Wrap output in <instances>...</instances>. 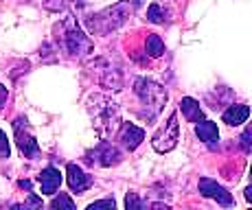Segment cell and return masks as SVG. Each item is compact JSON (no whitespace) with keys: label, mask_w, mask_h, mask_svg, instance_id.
<instances>
[{"label":"cell","mask_w":252,"mask_h":210,"mask_svg":"<svg viewBox=\"0 0 252 210\" xmlns=\"http://www.w3.org/2000/svg\"><path fill=\"white\" fill-rule=\"evenodd\" d=\"M88 112L99 138H108L110 134H114L116 125H119V105L112 99L103 94H92L88 99Z\"/></svg>","instance_id":"1"},{"label":"cell","mask_w":252,"mask_h":210,"mask_svg":"<svg viewBox=\"0 0 252 210\" xmlns=\"http://www.w3.org/2000/svg\"><path fill=\"white\" fill-rule=\"evenodd\" d=\"M134 7H136V0H123V2H116L114 7L103 9L101 13L92 16V20H88L90 33L105 35L110 31H116L119 27H123L127 22V18L134 13Z\"/></svg>","instance_id":"2"},{"label":"cell","mask_w":252,"mask_h":210,"mask_svg":"<svg viewBox=\"0 0 252 210\" xmlns=\"http://www.w3.org/2000/svg\"><path fill=\"white\" fill-rule=\"evenodd\" d=\"M134 92H136L138 99L143 101V105L147 107L149 119L160 114V110L169 99L167 90H164L160 84H156V81H152V79H145V77H138V79L134 81Z\"/></svg>","instance_id":"3"},{"label":"cell","mask_w":252,"mask_h":210,"mask_svg":"<svg viewBox=\"0 0 252 210\" xmlns=\"http://www.w3.org/2000/svg\"><path fill=\"white\" fill-rule=\"evenodd\" d=\"M178 140H180V123H178V114L173 112V114L169 116L167 123L154 134L152 147L156 149L158 153H169V151L176 149Z\"/></svg>","instance_id":"4"},{"label":"cell","mask_w":252,"mask_h":210,"mask_svg":"<svg viewBox=\"0 0 252 210\" xmlns=\"http://www.w3.org/2000/svg\"><path fill=\"white\" fill-rule=\"evenodd\" d=\"M64 46L72 57H81V55H86V53H92L94 44H92L90 37L79 29V24H75V20H68L66 22V29H64Z\"/></svg>","instance_id":"5"},{"label":"cell","mask_w":252,"mask_h":210,"mask_svg":"<svg viewBox=\"0 0 252 210\" xmlns=\"http://www.w3.org/2000/svg\"><path fill=\"white\" fill-rule=\"evenodd\" d=\"M13 131H16V143H18V149L24 153V158L29 160H35L40 155V145H37L35 136L31 134V127H29V120L27 119H16L13 120Z\"/></svg>","instance_id":"6"},{"label":"cell","mask_w":252,"mask_h":210,"mask_svg":"<svg viewBox=\"0 0 252 210\" xmlns=\"http://www.w3.org/2000/svg\"><path fill=\"white\" fill-rule=\"evenodd\" d=\"M66 180H68V186L72 193H86V190L94 184V178H92L90 173H86V171L75 162H70L68 167H66Z\"/></svg>","instance_id":"7"},{"label":"cell","mask_w":252,"mask_h":210,"mask_svg":"<svg viewBox=\"0 0 252 210\" xmlns=\"http://www.w3.org/2000/svg\"><path fill=\"white\" fill-rule=\"evenodd\" d=\"M200 193L208 199H215L220 206H232V195L226 190L221 184H217L215 180H208V178H202L200 180Z\"/></svg>","instance_id":"8"},{"label":"cell","mask_w":252,"mask_h":210,"mask_svg":"<svg viewBox=\"0 0 252 210\" xmlns=\"http://www.w3.org/2000/svg\"><path fill=\"white\" fill-rule=\"evenodd\" d=\"M92 155H94V158H88V160L90 162L101 164V167H114V164L121 162V151L116 149L114 145L105 143V140L94 151H92Z\"/></svg>","instance_id":"9"},{"label":"cell","mask_w":252,"mask_h":210,"mask_svg":"<svg viewBox=\"0 0 252 210\" xmlns=\"http://www.w3.org/2000/svg\"><path fill=\"white\" fill-rule=\"evenodd\" d=\"M119 140L125 149L134 151L145 140V131L140 129V127H136L134 123H123L121 125V131H119Z\"/></svg>","instance_id":"10"},{"label":"cell","mask_w":252,"mask_h":210,"mask_svg":"<svg viewBox=\"0 0 252 210\" xmlns=\"http://www.w3.org/2000/svg\"><path fill=\"white\" fill-rule=\"evenodd\" d=\"M37 182H40V188H42V195H55L62 186V173L60 169L55 167H46L37 175Z\"/></svg>","instance_id":"11"},{"label":"cell","mask_w":252,"mask_h":210,"mask_svg":"<svg viewBox=\"0 0 252 210\" xmlns=\"http://www.w3.org/2000/svg\"><path fill=\"white\" fill-rule=\"evenodd\" d=\"M248 116H250V107L246 103H237V105H230L228 110L221 114V119H224L226 125L235 127V125L246 123V120H248Z\"/></svg>","instance_id":"12"},{"label":"cell","mask_w":252,"mask_h":210,"mask_svg":"<svg viewBox=\"0 0 252 210\" xmlns=\"http://www.w3.org/2000/svg\"><path fill=\"white\" fill-rule=\"evenodd\" d=\"M195 136L202 140V143L211 145V147H215V143L220 140V131H217V125L213 123V120H204V119H202L200 123L195 125Z\"/></svg>","instance_id":"13"},{"label":"cell","mask_w":252,"mask_h":210,"mask_svg":"<svg viewBox=\"0 0 252 210\" xmlns=\"http://www.w3.org/2000/svg\"><path fill=\"white\" fill-rule=\"evenodd\" d=\"M180 112L189 123H200V120L204 119V112H202L200 103H197L195 99H191V96H184L180 101Z\"/></svg>","instance_id":"14"},{"label":"cell","mask_w":252,"mask_h":210,"mask_svg":"<svg viewBox=\"0 0 252 210\" xmlns=\"http://www.w3.org/2000/svg\"><path fill=\"white\" fill-rule=\"evenodd\" d=\"M147 20L154 24H164V22H169V11L160 2H154V4H149V9H147Z\"/></svg>","instance_id":"15"},{"label":"cell","mask_w":252,"mask_h":210,"mask_svg":"<svg viewBox=\"0 0 252 210\" xmlns=\"http://www.w3.org/2000/svg\"><path fill=\"white\" fill-rule=\"evenodd\" d=\"M145 51H147L149 57H160V55H164V42L158 35L149 33L147 42H145Z\"/></svg>","instance_id":"16"},{"label":"cell","mask_w":252,"mask_h":210,"mask_svg":"<svg viewBox=\"0 0 252 210\" xmlns=\"http://www.w3.org/2000/svg\"><path fill=\"white\" fill-rule=\"evenodd\" d=\"M51 208L53 210H75V202L66 193H60V197L51 199Z\"/></svg>","instance_id":"17"},{"label":"cell","mask_w":252,"mask_h":210,"mask_svg":"<svg viewBox=\"0 0 252 210\" xmlns=\"http://www.w3.org/2000/svg\"><path fill=\"white\" fill-rule=\"evenodd\" d=\"M70 2H72V0H44V9H46V11L57 13V11H64Z\"/></svg>","instance_id":"18"},{"label":"cell","mask_w":252,"mask_h":210,"mask_svg":"<svg viewBox=\"0 0 252 210\" xmlns=\"http://www.w3.org/2000/svg\"><path fill=\"white\" fill-rule=\"evenodd\" d=\"M125 208L127 210H138V208H145V204L136 197V193H127V197H125Z\"/></svg>","instance_id":"19"},{"label":"cell","mask_w":252,"mask_h":210,"mask_svg":"<svg viewBox=\"0 0 252 210\" xmlns=\"http://www.w3.org/2000/svg\"><path fill=\"white\" fill-rule=\"evenodd\" d=\"M116 206V202L114 199H99V202H92L88 210H103V208H108V210H114Z\"/></svg>","instance_id":"20"},{"label":"cell","mask_w":252,"mask_h":210,"mask_svg":"<svg viewBox=\"0 0 252 210\" xmlns=\"http://www.w3.org/2000/svg\"><path fill=\"white\" fill-rule=\"evenodd\" d=\"M9 153H11V147H9L7 134L0 129V158H9Z\"/></svg>","instance_id":"21"},{"label":"cell","mask_w":252,"mask_h":210,"mask_svg":"<svg viewBox=\"0 0 252 210\" xmlns=\"http://www.w3.org/2000/svg\"><path fill=\"white\" fill-rule=\"evenodd\" d=\"M250 138H252V129L250 127H246V131L241 134V149L246 151V153H250V149H252V143H250Z\"/></svg>","instance_id":"22"},{"label":"cell","mask_w":252,"mask_h":210,"mask_svg":"<svg viewBox=\"0 0 252 210\" xmlns=\"http://www.w3.org/2000/svg\"><path fill=\"white\" fill-rule=\"evenodd\" d=\"M16 208H42V199H37L35 193H29V202L22 204V206H16Z\"/></svg>","instance_id":"23"},{"label":"cell","mask_w":252,"mask_h":210,"mask_svg":"<svg viewBox=\"0 0 252 210\" xmlns=\"http://www.w3.org/2000/svg\"><path fill=\"white\" fill-rule=\"evenodd\" d=\"M7 99H9V90H7V86L0 84V112H2V110H4V105H7Z\"/></svg>","instance_id":"24"},{"label":"cell","mask_w":252,"mask_h":210,"mask_svg":"<svg viewBox=\"0 0 252 210\" xmlns=\"http://www.w3.org/2000/svg\"><path fill=\"white\" fill-rule=\"evenodd\" d=\"M20 188H27V190H31V182H29V180H22V182H20Z\"/></svg>","instance_id":"25"},{"label":"cell","mask_w":252,"mask_h":210,"mask_svg":"<svg viewBox=\"0 0 252 210\" xmlns=\"http://www.w3.org/2000/svg\"><path fill=\"white\" fill-rule=\"evenodd\" d=\"M246 199H248V202H252V188H250V186L246 188Z\"/></svg>","instance_id":"26"}]
</instances>
